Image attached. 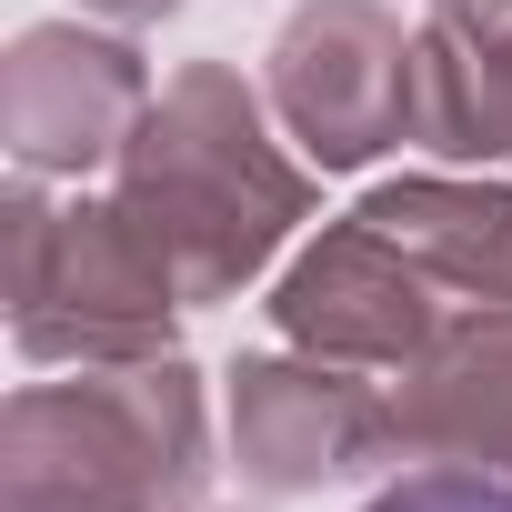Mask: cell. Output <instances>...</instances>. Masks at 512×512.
<instances>
[{
	"mask_svg": "<svg viewBox=\"0 0 512 512\" xmlns=\"http://www.w3.org/2000/svg\"><path fill=\"white\" fill-rule=\"evenodd\" d=\"M362 512H512V472H482V462H422V472H402L392 492H372Z\"/></svg>",
	"mask_w": 512,
	"mask_h": 512,
	"instance_id": "cell-1",
	"label": "cell"
}]
</instances>
